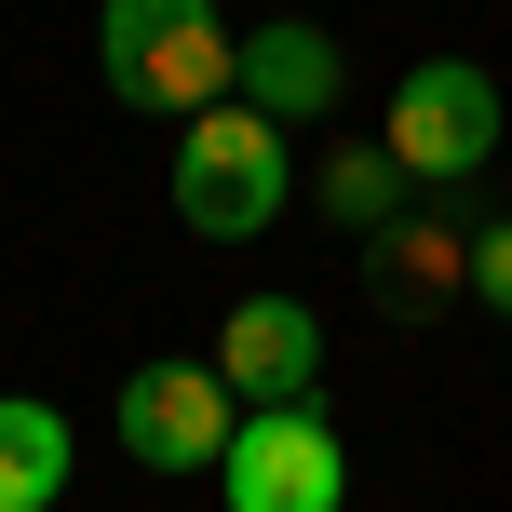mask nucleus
I'll return each instance as SVG.
<instances>
[{"label": "nucleus", "mask_w": 512, "mask_h": 512, "mask_svg": "<svg viewBox=\"0 0 512 512\" xmlns=\"http://www.w3.org/2000/svg\"><path fill=\"white\" fill-rule=\"evenodd\" d=\"M283 203H297V135H283V122H256L243 95H216V108L176 122V216L203 243L283 230Z\"/></svg>", "instance_id": "obj_1"}, {"label": "nucleus", "mask_w": 512, "mask_h": 512, "mask_svg": "<svg viewBox=\"0 0 512 512\" xmlns=\"http://www.w3.org/2000/svg\"><path fill=\"white\" fill-rule=\"evenodd\" d=\"M230 54H243V27L216 0H95V68H108L122 108L189 122V108L230 95Z\"/></svg>", "instance_id": "obj_2"}, {"label": "nucleus", "mask_w": 512, "mask_h": 512, "mask_svg": "<svg viewBox=\"0 0 512 512\" xmlns=\"http://www.w3.org/2000/svg\"><path fill=\"white\" fill-rule=\"evenodd\" d=\"M499 135H512L499 81L472 68V54H432V68H405V81H391L378 149L405 162V189H459V176H486V162H499Z\"/></svg>", "instance_id": "obj_3"}, {"label": "nucleus", "mask_w": 512, "mask_h": 512, "mask_svg": "<svg viewBox=\"0 0 512 512\" xmlns=\"http://www.w3.org/2000/svg\"><path fill=\"white\" fill-rule=\"evenodd\" d=\"M216 499L230 512H351V445L324 432V405H243Z\"/></svg>", "instance_id": "obj_4"}, {"label": "nucleus", "mask_w": 512, "mask_h": 512, "mask_svg": "<svg viewBox=\"0 0 512 512\" xmlns=\"http://www.w3.org/2000/svg\"><path fill=\"white\" fill-rule=\"evenodd\" d=\"M108 432H122L135 472H216V459H230V432H243V405H230L216 364H135L122 405H108Z\"/></svg>", "instance_id": "obj_5"}, {"label": "nucleus", "mask_w": 512, "mask_h": 512, "mask_svg": "<svg viewBox=\"0 0 512 512\" xmlns=\"http://www.w3.org/2000/svg\"><path fill=\"white\" fill-rule=\"evenodd\" d=\"M216 378H230V405H310V378H324V310L310 297H230Z\"/></svg>", "instance_id": "obj_6"}, {"label": "nucleus", "mask_w": 512, "mask_h": 512, "mask_svg": "<svg viewBox=\"0 0 512 512\" xmlns=\"http://www.w3.org/2000/svg\"><path fill=\"white\" fill-rule=\"evenodd\" d=\"M230 95L256 108V122H283V135H297V122H324V108L351 95V68H337V41H324L310 14H270V27H243Z\"/></svg>", "instance_id": "obj_7"}, {"label": "nucleus", "mask_w": 512, "mask_h": 512, "mask_svg": "<svg viewBox=\"0 0 512 512\" xmlns=\"http://www.w3.org/2000/svg\"><path fill=\"white\" fill-rule=\"evenodd\" d=\"M364 256H378V297L391 310H445L472 283V243L432 230V216H391V230H364Z\"/></svg>", "instance_id": "obj_8"}, {"label": "nucleus", "mask_w": 512, "mask_h": 512, "mask_svg": "<svg viewBox=\"0 0 512 512\" xmlns=\"http://www.w3.org/2000/svg\"><path fill=\"white\" fill-rule=\"evenodd\" d=\"M68 418L54 405H27V391H0V512H54L68 499Z\"/></svg>", "instance_id": "obj_9"}, {"label": "nucleus", "mask_w": 512, "mask_h": 512, "mask_svg": "<svg viewBox=\"0 0 512 512\" xmlns=\"http://www.w3.org/2000/svg\"><path fill=\"white\" fill-rule=\"evenodd\" d=\"M310 203H324L337 230H391V216H405V162L391 149H337L324 176H310Z\"/></svg>", "instance_id": "obj_10"}, {"label": "nucleus", "mask_w": 512, "mask_h": 512, "mask_svg": "<svg viewBox=\"0 0 512 512\" xmlns=\"http://www.w3.org/2000/svg\"><path fill=\"white\" fill-rule=\"evenodd\" d=\"M472 297L512 324V230H472Z\"/></svg>", "instance_id": "obj_11"}]
</instances>
